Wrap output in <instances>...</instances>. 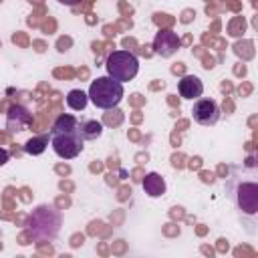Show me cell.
I'll list each match as a JSON object with an SVG mask.
<instances>
[{"instance_id": "obj_11", "label": "cell", "mask_w": 258, "mask_h": 258, "mask_svg": "<svg viewBox=\"0 0 258 258\" xmlns=\"http://www.w3.org/2000/svg\"><path fill=\"white\" fill-rule=\"evenodd\" d=\"M77 129H79V133H81V137H83L85 141H91V139L101 137V133H103V123L97 121V119H85V121H79Z\"/></svg>"}, {"instance_id": "obj_8", "label": "cell", "mask_w": 258, "mask_h": 258, "mask_svg": "<svg viewBox=\"0 0 258 258\" xmlns=\"http://www.w3.org/2000/svg\"><path fill=\"white\" fill-rule=\"evenodd\" d=\"M238 208L246 214H256L258 212V185L256 183H242L238 185Z\"/></svg>"}, {"instance_id": "obj_16", "label": "cell", "mask_w": 258, "mask_h": 258, "mask_svg": "<svg viewBox=\"0 0 258 258\" xmlns=\"http://www.w3.org/2000/svg\"><path fill=\"white\" fill-rule=\"evenodd\" d=\"M60 4H67V6H75V4H79L81 0H58Z\"/></svg>"}, {"instance_id": "obj_9", "label": "cell", "mask_w": 258, "mask_h": 258, "mask_svg": "<svg viewBox=\"0 0 258 258\" xmlns=\"http://www.w3.org/2000/svg\"><path fill=\"white\" fill-rule=\"evenodd\" d=\"M177 91H179V95L183 99H198L204 93V83L196 75H185L177 83Z\"/></svg>"}, {"instance_id": "obj_4", "label": "cell", "mask_w": 258, "mask_h": 258, "mask_svg": "<svg viewBox=\"0 0 258 258\" xmlns=\"http://www.w3.org/2000/svg\"><path fill=\"white\" fill-rule=\"evenodd\" d=\"M83 143L85 139L81 137L79 129L73 131H58V133H50V145L54 149V153L62 159H73L83 151Z\"/></svg>"}, {"instance_id": "obj_1", "label": "cell", "mask_w": 258, "mask_h": 258, "mask_svg": "<svg viewBox=\"0 0 258 258\" xmlns=\"http://www.w3.org/2000/svg\"><path fill=\"white\" fill-rule=\"evenodd\" d=\"M60 214L54 206H38L28 218V232L36 242H50L58 234Z\"/></svg>"}, {"instance_id": "obj_10", "label": "cell", "mask_w": 258, "mask_h": 258, "mask_svg": "<svg viewBox=\"0 0 258 258\" xmlns=\"http://www.w3.org/2000/svg\"><path fill=\"white\" fill-rule=\"evenodd\" d=\"M141 185H143V189H145V194H147L149 198H159V196L165 194V179H163L159 173H155V171L147 173V175L143 177Z\"/></svg>"}, {"instance_id": "obj_13", "label": "cell", "mask_w": 258, "mask_h": 258, "mask_svg": "<svg viewBox=\"0 0 258 258\" xmlns=\"http://www.w3.org/2000/svg\"><path fill=\"white\" fill-rule=\"evenodd\" d=\"M48 139L50 135H38V137H30L26 143H24V151L30 153V155H40L46 145H48Z\"/></svg>"}, {"instance_id": "obj_12", "label": "cell", "mask_w": 258, "mask_h": 258, "mask_svg": "<svg viewBox=\"0 0 258 258\" xmlns=\"http://www.w3.org/2000/svg\"><path fill=\"white\" fill-rule=\"evenodd\" d=\"M87 101H89V95L83 93L81 89H73L69 91L67 95V105L73 109V111H83L87 107Z\"/></svg>"}, {"instance_id": "obj_7", "label": "cell", "mask_w": 258, "mask_h": 258, "mask_svg": "<svg viewBox=\"0 0 258 258\" xmlns=\"http://www.w3.org/2000/svg\"><path fill=\"white\" fill-rule=\"evenodd\" d=\"M32 125V113L22 107V105H12L8 109V115H6V127L16 133V131H24Z\"/></svg>"}, {"instance_id": "obj_15", "label": "cell", "mask_w": 258, "mask_h": 258, "mask_svg": "<svg viewBox=\"0 0 258 258\" xmlns=\"http://www.w3.org/2000/svg\"><path fill=\"white\" fill-rule=\"evenodd\" d=\"M8 159H10V153H8L4 147H0V167H2V165H4Z\"/></svg>"}, {"instance_id": "obj_14", "label": "cell", "mask_w": 258, "mask_h": 258, "mask_svg": "<svg viewBox=\"0 0 258 258\" xmlns=\"http://www.w3.org/2000/svg\"><path fill=\"white\" fill-rule=\"evenodd\" d=\"M77 125H79L77 117H73V115H60V117L54 121V125H52V129H50V133H58V131H73V129H77Z\"/></svg>"}, {"instance_id": "obj_2", "label": "cell", "mask_w": 258, "mask_h": 258, "mask_svg": "<svg viewBox=\"0 0 258 258\" xmlns=\"http://www.w3.org/2000/svg\"><path fill=\"white\" fill-rule=\"evenodd\" d=\"M89 99L99 109H113L123 99V83L115 81L113 77H99L89 87Z\"/></svg>"}, {"instance_id": "obj_3", "label": "cell", "mask_w": 258, "mask_h": 258, "mask_svg": "<svg viewBox=\"0 0 258 258\" xmlns=\"http://www.w3.org/2000/svg\"><path fill=\"white\" fill-rule=\"evenodd\" d=\"M107 75L113 77L115 81L119 83H125V81H131L135 79V75L139 73V60L133 52L129 50H113L109 56H107Z\"/></svg>"}, {"instance_id": "obj_5", "label": "cell", "mask_w": 258, "mask_h": 258, "mask_svg": "<svg viewBox=\"0 0 258 258\" xmlns=\"http://www.w3.org/2000/svg\"><path fill=\"white\" fill-rule=\"evenodd\" d=\"M194 121L200 125H216L220 119V107L212 99H198L191 109Z\"/></svg>"}, {"instance_id": "obj_6", "label": "cell", "mask_w": 258, "mask_h": 258, "mask_svg": "<svg viewBox=\"0 0 258 258\" xmlns=\"http://www.w3.org/2000/svg\"><path fill=\"white\" fill-rule=\"evenodd\" d=\"M153 48H155V52H157L159 56L167 58V56L175 54V50L179 48V36H177L173 30L163 28V30H159V32L155 34V38H153Z\"/></svg>"}]
</instances>
